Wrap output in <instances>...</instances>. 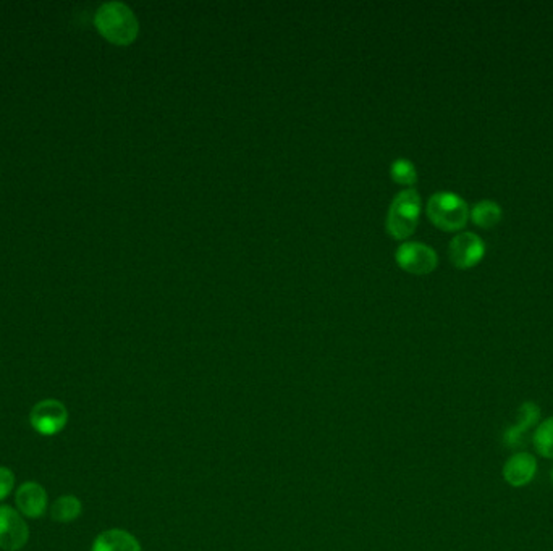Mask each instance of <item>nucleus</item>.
<instances>
[{
    "label": "nucleus",
    "instance_id": "obj_17",
    "mask_svg": "<svg viewBox=\"0 0 553 551\" xmlns=\"http://www.w3.org/2000/svg\"><path fill=\"white\" fill-rule=\"evenodd\" d=\"M550 480H552V484H553V467H552V472H550Z\"/></svg>",
    "mask_w": 553,
    "mask_h": 551
},
{
    "label": "nucleus",
    "instance_id": "obj_14",
    "mask_svg": "<svg viewBox=\"0 0 553 551\" xmlns=\"http://www.w3.org/2000/svg\"><path fill=\"white\" fill-rule=\"evenodd\" d=\"M532 443L539 455L546 459H553V415L539 423L532 435Z\"/></svg>",
    "mask_w": 553,
    "mask_h": 551
},
{
    "label": "nucleus",
    "instance_id": "obj_5",
    "mask_svg": "<svg viewBox=\"0 0 553 551\" xmlns=\"http://www.w3.org/2000/svg\"><path fill=\"white\" fill-rule=\"evenodd\" d=\"M30 422L40 435L52 437L64 431L68 422V411L60 401L42 400L31 409Z\"/></svg>",
    "mask_w": 553,
    "mask_h": 551
},
{
    "label": "nucleus",
    "instance_id": "obj_8",
    "mask_svg": "<svg viewBox=\"0 0 553 551\" xmlns=\"http://www.w3.org/2000/svg\"><path fill=\"white\" fill-rule=\"evenodd\" d=\"M15 503L22 516L38 520L48 511V493L38 482H24L16 490Z\"/></svg>",
    "mask_w": 553,
    "mask_h": 551
},
{
    "label": "nucleus",
    "instance_id": "obj_2",
    "mask_svg": "<svg viewBox=\"0 0 553 551\" xmlns=\"http://www.w3.org/2000/svg\"><path fill=\"white\" fill-rule=\"evenodd\" d=\"M421 216V196L416 190H403L395 196L387 214V230L397 240H405L416 230Z\"/></svg>",
    "mask_w": 553,
    "mask_h": 551
},
{
    "label": "nucleus",
    "instance_id": "obj_9",
    "mask_svg": "<svg viewBox=\"0 0 553 551\" xmlns=\"http://www.w3.org/2000/svg\"><path fill=\"white\" fill-rule=\"evenodd\" d=\"M538 472V459L528 451L514 453L504 466V479L508 485L522 488L530 485Z\"/></svg>",
    "mask_w": 553,
    "mask_h": 551
},
{
    "label": "nucleus",
    "instance_id": "obj_12",
    "mask_svg": "<svg viewBox=\"0 0 553 551\" xmlns=\"http://www.w3.org/2000/svg\"><path fill=\"white\" fill-rule=\"evenodd\" d=\"M83 512V504L76 496H58L50 506V516L56 522L68 524L72 520H78Z\"/></svg>",
    "mask_w": 553,
    "mask_h": 551
},
{
    "label": "nucleus",
    "instance_id": "obj_13",
    "mask_svg": "<svg viewBox=\"0 0 553 551\" xmlns=\"http://www.w3.org/2000/svg\"><path fill=\"white\" fill-rule=\"evenodd\" d=\"M471 217L477 227L494 228L502 220V209L494 200H481L474 206Z\"/></svg>",
    "mask_w": 553,
    "mask_h": 551
},
{
    "label": "nucleus",
    "instance_id": "obj_7",
    "mask_svg": "<svg viewBox=\"0 0 553 551\" xmlns=\"http://www.w3.org/2000/svg\"><path fill=\"white\" fill-rule=\"evenodd\" d=\"M484 254V241L474 233H458L457 236L450 241V261L458 269H471L481 262Z\"/></svg>",
    "mask_w": 553,
    "mask_h": 551
},
{
    "label": "nucleus",
    "instance_id": "obj_11",
    "mask_svg": "<svg viewBox=\"0 0 553 551\" xmlns=\"http://www.w3.org/2000/svg\"><path fill=\"white\" fill-rule=\"evenodd\" d=\"M91 551H141V547L127 530L111 529L96 537Z\"/></svg>",
    "mask_w": 553,
    "mask_h": 551
},
{
    "label": "nucleus",
    "instance_id": "obj_3",
    "mask_svg": "<svg viewBox=\"0 0 553 551\" xmlns=\"http://www.w3.org/2000/svg\"><path fill=\"white\" fill-rule=\"evenodd\" d=\"M427 217L445 232H458L468 224L469 209L465 200L450 191H439L427 202Z\"/></svg>",
    "mask_w": 553,
    "mask_h": 551
},
{
    "label": "nucleus",
    "instance_id": "obj_1",
    "mask_svg": "<svg viewBox=\"0 0 553 551\" xmlns=\"http://www.w3.org/2000/svg\"><path fill=\"white\" fill-rule=\"evenodd\" d=\"M97 31L115 46H129L139 32L137 15L123 2H105L94 15Z\"/></svg>",
    "mask_w": 553,
    "mask_h": 551
},
{
    "label": "nucleus",
    "instance_id": "obj_10",
    "mask_svg": "<svg viewBox=\"0 0 553 551\" xmlns=\"http://www.w3.org/2000/svg\"><path fill=\"white\" fill-rule=\"evenodd\" d=\"M518 422L508 427L504 433V443L506 447L520 448L524 443V433L532 429L534 425H538L540 421V408L534 401H526L522 403V408L518 411Z\"/></svg>",
    "mask_w": 553,
    "mask_h": 551
},
{
    "label": "nucleus",
    "instance_id": "obj_15",
    "mask_svg": "<svg viewBox=\"0 0 553 551\" xmlns=\"http://www.w3.org/2000/svg\"><path fill=\"white\" fill-rule=\"evenodd\" d=\"M390 175L397 183L406 186L416 183L417 180L416 168L406 159L395 160L390 167Z\"/></svg>",
    "mask_w": 553,
    "mask_h": 551
},
{
    "label": "nucleus",
    "instance_id": "obj_16",
    "mask_svg": "<svg viewBox=\"0 0 553 551\" xmlns=\"http://www.w3.org/2000/svg\"><path fill=\"white\" fill-rule=\"evenodd\" d=\"M15 487V475L8 467L0 466V502H4Z\"/></svg>",
    "mask_w": 553,
    "mask_h": 551
},
{
    "label": "nucleus",
    "instance_id": "obj_6",
    "mask_svg": "<svg viewBox=\"0 0 553 551\" xmlns=\"http://www.w3.org/2000/svg\"><path fill=\"white\" fill-rule=\"evenodd\" d=\"M30 529L20 512L10 506H0V548L20 551L28 544Z\"/></svg>",
    "mask_w": 553,
    "mask_h": 551
},
{
    "label": "nucleus",
    "instance_id": "obj_4",
    "mask_svg": "<svg viewBox=\"0 0 553 551\" xmlns=\"http://www.w3.org/2000/svg\"><path fill=\"white\" fill-rule=\"evenodd\" d=\"M395 259L403 271L415 275L433 272L439 264L435 251L419 241H408L400 244V248L395 253Z\"/></svg>",
    "mask_w": 553,
    "mask_h": 551
}]
</instances>
